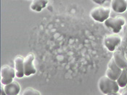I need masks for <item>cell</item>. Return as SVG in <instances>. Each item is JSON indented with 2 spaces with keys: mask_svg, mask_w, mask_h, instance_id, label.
<instances>
[{
  "mask_svg": "<svg viewBox=\"0 0 127 95\" xmlns=\"http://www.w3.org/2000/svg\"><path fill=\"white\" fill-rule=\"evenodd\" d=\"M127 3L126 0H113L111 7L116 12L122 13L127 9Z\"/></svg>",
  "mask_w": 127,
  "mask_h": 95,
  "instance_id": "11",
  "label": "cell"
},
{
  "mask_svg": "<svg viewBox=\"0 0 127 95\" xmlns=\"http://www.w3.org/2000/svg\"><path fill=\"white\" fill-rule=\"evenodd\" d=\"M4 91L6 95H18L20 91V86L17 81L13 80L11 83L4 85Z\"/></svg>",
  "mask_w": 127,
  "mask_h": 95,
  "instance_id": "9",
  "label": "cell"
},
{
  "mask_svg": "<svg viewBox=\"0 0 127 95\" xmlns=\"http://www.w3.org/2000/svg\"><path fill=\"white\" fill-rule=\"evenodd\" d=\"M23 95H40V93L38 90H36V89H32V88L31 87H28V88H26V89L24 90L23 92Z\"/></svg>",
  "mask_w": 127,
  "mask_h": 95,
  "instance_id": "14",
  "label": "cell"
},
{
  "mask_svg": "<svg viewBox=\"0 0 127 95\" xmlns=\"http://www.w3.org/2000/svg\"><path fill=\"white\" fill-rule=\"evenodd\" d=\"M110 9L105 7H97L90 11V16L95 20L98 22H104L110 16Z\"/></svg>",
  "mask_w": 127,
  "mask_h": 95,
  "instance_id": "3",
  "label": "cell"
},
{
  "mask_svg": "<svg viewBox=\"0 0 127 95\" xmlns=\"http://www.w3.org/2000/svg\"><path fill=\"white\" fill-rule=\"evenodd\" d=\"M16 76L15 70L8 65H4L1 67V82L2 84L6 85L9 83H11L15 76Z\"/></svg>",
  "mask_w": 127,
  "mask_h": 95,
  "instance_id": "4",
  "label": "cell"
},
{
  "mask_svg": "<svg viewBox=\"0 0 127 95\" xmlns=\"http://www.w3.org/2000/svg\"><path fill=\"white\" fill-rule=\"evenodd\" d=\"M121 71H122V69L121 68H119V66L116 64L113 59L112 58L108 64V68L106 70L105 76L111 79L116 81L118 79L119 75L121 74Z\"/></svg>",
  "mask_w": 127,
  "mask_h": 95,
  "instance_id": "5",
  "label": "cell"
},
{
  "mask_svg": "<svg viewBox=\"0 0 127 95\" xmlns=\"http://www.w3.org/2000/svg\"><path fill=\"white\" fill-rule=\"evenodd\" d=\"M1 95H6V92H5V91H4V88H1Z\"/></svg>",
  "mask_w": 127,
  "mask_h": 95,
  "instance_id": "16",
  "label": "cell"
},
{
  "mask_svg": "<svg viewBox=\"0 0 127 95\" xmlns=\"http://www.w3.org/2000/svg\"><path fill=\"white\" fill-rule=\"evenodd\" d=\"M24 58L23 56L18 55L15 58V68L16 76L17 78H23L25 76L24 70Z\"/></svg>",
  "mask_w": 127,
  "mask_h": 95,
  "instance_id": "8",
  "label": "cell"
},
{
  "mask_svg": "<svg viewBox=\"0 0 127 95\" xmlns=\"http://www.w3.org/2000/svg\"><path fill=\"white\" fill-rule=\"evenodd\" d=\"M121 41V38L120 37V36L116 33L109 34L105 36L104 39V44L109 51H114Z\"/></svg>",
  "mask_w": 127,
  "mask_h": 95,
  "instance_id": "6",
  "label": "cell"
},
{
  "mask_svg": "<svg viewBox=\"0 0 127 95\" xmlns=\"http://www.w3.org/2000/svg\"><path fill=\"white\" fill-rule=\"evenodd\" d=\"M104 23L106 27L111 28L113 33H117L121 30L125 23V20L121 16H116L114 17H108L104 21Z\"/></svg>",
  "mask_w": 127,
  "mask_h": 95,
  "instance_id": "2",
  "label": "cell"
},
{
  "mask_svg": "<svg viewBox=\"0 0 127 95\" xmlns=\"http://www.w3.org/2000/svg\"><path fill=\"white\" fill-rule=\"evenodd\" d=\"M34 55L32 53H29L24 59V70H25V76H28L32 74L36 73V69L33 65L34 61Z\"/></svg>",
  "mask_w": 127,
  "mask_h": 95,
  "instance_id": "7",
  "label": "cell"
},
{
  "mask_svg": "<svg viewBox=\"0 0 127 95\" xmlns=\"http://www.w3.org/2000/svg\"><path fill=\"white\" fill-rule=\"evenodd\" d=\"M113 59L119 68H121V69L127 68V60L124 55V54L122 53V52H121L119 50L115 51L113 55Z\"/></svg>",
  "mask_w": 127,
  "mask_h": 95,
  "instance_id": "10",
  "label": "cell"
},
{
  "mask_svg": "<svg viewBox=\"0 0 127 95\" xmlns=\"http://www.w3.org/2000/svg\"><path fill=\"white\" fill-rule=\"evenodd\" d=\"M98 87L100 92L105 95H115L118 92L119 87L117 82L107 77L102 76L98 81Z\"/></svg>",
  "mask_w": 127,
  "mask_h": 95,
  "instance_id": "1",
  "label": "cell"
},
{
  "mask_svg": "<svg viewBox=\"0 0 127 95\" xmlns=\"http://www.w3.org/2000/svg\"><path fill=\"white\" fill-rule=\"evenodd\" d=\"M93 1H94L95 3H97V4H103L105 1V0H93Z\"/></svg>",
  "mask_w": 127,
  "mask_h": 95,
  "instance_id": "15",
  "label": "cell"
},
{
  "mask_svg": "<svg viewBox=\"0 0 127 95\" xmlns=\"http://www.w3.org/2000/svg\"><path fill=\"white\" fill-rule=\"evenodd\" d=\"M48 4L47 0H33L31 4V9L33 11L40 12Z\"/></svg>",
  "mask_w": 127,
  "mask_h": 95,
  "instance_id": "12",
  "label": "cell"
},
{
  "mask_svg": "<svg viewBox=\"0 0 127 95\" xmlns=\"http://www.w3.org/2000/svg\"><path fill=\"white\" fill-rule=\"evenodd\" d=\"M117 82L119 87H125L127 84V69L124 68L122 69L121 74L119 75L118 79L116 80Z\"/></svg>",
  "mask_w": 127,
  "mask_h": 95,
  "instance_id": "13",
  "label": "cell"
}]
</instances>
